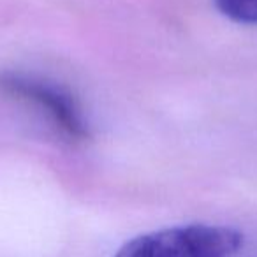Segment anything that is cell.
Segmentation results:
<instances>
[{"label": "cell", "instance_id": "3957f363", "mask_svg": "<svg viewBox=\"0 0 257 257\" xmlns=\"http://www.w3.org/2000/svg\"><path fill=\"white\" fill-rule=\"evenodd\" d=\"M215 6L234 23L257 25V0H215Z\"/></svg>", "mask_w": 257, "mask_h": 257}, {"label": "cell", "instance_id": "7a4b0ae2", "mask_svg": "<svg viewBox=\"0 0 257 257\" xmlns=\"http://www.w3.org/2000/svg\"><path fill=\"white\" fill-rule=\"evenodd\" d=\"M0 92L36 104L71 140L85 141L90 138L88 123L83 116L79 104L60 86L15 72H0Z\"/></svg>", "mask_w": 257, "mask_h": 257}, {"label": "cell", "instance_id": "6da1fadb", "mask_svg": "<svg viewBox=\"0 0 257 257\" xmlns=\"http://www.w3.org/2000/svg\"><path fill=\"white\" fill-rule=\"evenodd\" d=\"M243 239V232L227 225H176L128 239L113 257H231Z\"/></svg>", "mask_w": 257, "mask_h": 257}]
</instances>
